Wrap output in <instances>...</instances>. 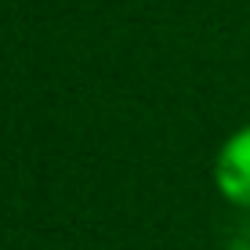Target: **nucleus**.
<instances>
[{"mask_svg":"<svg viewBox=\"0 0 250 250\" xmlns=\"http://www.w3.org/2000/svg\"><path fill=\"white\" fill-rule=\"evenodd\" d=\"M225 250H250V218H243L236 225V232L229 236V247Z\"/></svg>","mask_w":250,"mask_h":250,"instance_id":"obj_2","label":"nucleus"},{"mask_svg":"<svg viewBox=\"0 0 250 250\" xmlns=\"http://www.w3.org/2000/svg\"><path fill=\"white\" fill-rule=\"evenodd\" d=\"M214 182H218L221 196H225L229 203L250 210V127H239V131L218 149Z\"/></svg>","mask_w":250,"mask_h":250,"instance_id":"obj_1","label":"nucleus"}]
</instances>
